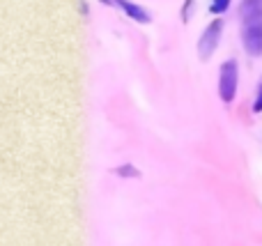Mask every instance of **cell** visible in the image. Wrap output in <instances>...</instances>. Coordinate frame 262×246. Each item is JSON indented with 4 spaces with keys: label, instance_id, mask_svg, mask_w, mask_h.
Segmentation results:
<instances>
[{
    "label": "cell",
    "instance_id": "ba28073f",
    "mask_svg": "<svg viewBox=\"0 0 262 246\" xmlns=\"http://www.w3.org/2000/svg\"><path fill=\"white\" fill-rule=\"evenodd\" d=\"M118 173L120 175H131V177H138V173H136L131 166H124V168H118Z\"/></svg>",
    "mask_w": 262,
    "mask_h": 246
},
{
    "label": "cell",
    "instance_id": "5b68a950",
    "mask_svg": "<svg viewBox=\"0 0 262 246\" xmlns=\"http://www.w3.org/2000/svg\"><path fill=\"white\" fill-rule=\"evenodd\" d=\"M242 18L244 23L262 21V0H242Z\"/></svg>",
    "mask_w": 262,
    "mask_h": 246
},
{
    "label": "cell",
    "instance_id": "6da1fadb",
    "mask_svg": "<svg viewBox=\"0 0 262 246\" xmlns=\"http://www.w3.org/2000/svg\"><path fill=\"white\" fill-rule=\"evenodd\" d=\"M237 78H239V67L237 60H226L219 72V97L223 104H230L237 95Z\"/></svg>",
    "mask_w": 262,
    "mask_h": 246
},
{
    "label": "cell",
    "instance_id": "52a82bcc",
    "mask_svg": "<svg viewBox=\"0 0 262 246\" xmlns=\"http://www.w3.org/2000/svg\"><path fill=\"white\" fill-rule=\"evenodd\" d=\"M253 110H255V113H260V110H262V85L258 90V97H255V101H253Z\"/></svg>",
    "mask_w": 262,
    "mask_h": 246
},
{
    "label": "cell",
    "instance_id": "3957f363",
    "mask_svg": "<svg viewBox=\"0 0 262 246\" xmlns=\"http://www.w3.org/2000/svg\"><path fill=\"white\" fill-rule=\"evenodd\" d=\"M244 46L251 55H260L262 53V21L253 23H244Z\"/></svg>",
    "mask_w": 262,
    "mask_h": 246
},
{
    "label": "cell",
    "instance_id": "8992f818",
    "mask_svg": "<svg viewBox=\"0 0 262 246\" xmlns=\"http://www.w3.org/2000/svg\"><path fill=\"white\" fill-rule=\"evenodd\" d=\"M228 7H230V0H212L209 12H212V14H223Z\"/></svg>",
    "mask_w": 262,
    "mask_h": 246
},
{
    "label": "cell",
    "instance_id": "7a4b0ae2",
    "mask_svg": "<svg viewBox=\"0 0 262 246\" xmlns=\"http://www.w3.org/2000/svg\"><path fill=\"white\" fill-rule=\"evenodd\" d=\"M221 32H223V21H221V18L212 21L207 28H205L203 37L198 39V55H200V60H209V58H212V53L216 51V46H219V39H221Z\"/></svg>",
    "mask_w": 262,
    "mask_h": 246
},
{
    "label": "cell",
    "instance_id": "277c9868",
    "mask_svg": "<svg viewBox=\"0 0 262 246\" xmlns=\"http://www.w3.org/2000/svg\"><path fill=\"white\" fill-rule=\"evenodd\" d=\"M111 3H115L124 14H127V16L134 18V21H138V23H149V14L145 12L140 5L131 3V0H111Z\"/></svg>",
    "mask_w": 262,
    "mask_h": 246
}]
</instances>
